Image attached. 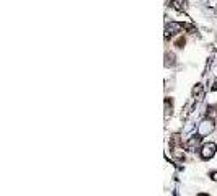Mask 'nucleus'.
Listing matches in <instances>:
<instances>
[{
    "label": "nucleus",
    "mask_w": 217,
    "mask_h": 196,
    "mask_svg": "<svg viewBox=\"0 0 217 196\" xmlns=\"http://www.w3.org/2000/svg\"><path fill=\"white\" fill-rule=\"evenodd\" d=\"M181 28H183L181 23H178V21H170L168 25H167V28H165V39H170L171 36H175L176 33H180Z\"/></svg>",
    "instance_id": "obj_1"
},
{
    "label": "nucleus",
    "mask_w": 217,
    "mask_h": 196,
    "mask_svg": "<svg viewBox=\"0 0 217 196\" xmlns=\"http://www.w3.org/2000/svg\"><path fill=\"white\" fill-rule=\"evenodd\" d=\"M217 151V146L214 142H209V144H204L202 149H201V157L204 160H209V159H212L214 157V154Z\"/></svg>",
    "instance_id": "obj_2"
},
{
    "label": "nucleus",
    "mask_w": 217,
    "mask_h": 196,
    "mask_svg": "<svg viewBox=\"0 0 217 196\" xmlns=\"http://www.w3.org/2000/svg\"><path fill=\"white\" fill-rule=\"evenodd\" d=\"M199 142H201V137H199V136H194V137H191L188 142H185V149H186V151H190V152H193V151H196V147H198Z\"/></svg>",
    "instance_id": "obj_3"
},
{
    "label": "nucleus",
    "mask_w": 217,
    "mask_h": 196,
    "mask_svg": "<svg viewBox=\"0 0 217 196\" xmlns=\"http://www.w3.org/2000/svg\"><path fill=\"white\" fill-rule=\"evenodd\" d=\"M193 96H194V100H196V101H201L204 98V87L201 83H198L196 87L193 88Z\"/></svg>",
    "instance_id": "obj_4"
},
{
    "label": "nucleus",
    "mask_w": 217,
    "mask_h": 196,
    "mask_svg": "<svg viewBox=\"0 0 217 196\" xmlns=\"http://www.w3.org/2000/svg\"><path fill=\"white\" fill-rule=\"evenodd\" d=\"M170 7L175 8V10H178V11H183L186 8V0H171Z\"/></svg>",
    "instance_id": "obj_5"
},
{
    "label": "nucleus",
    "mask_w": 217,
    "mask_h": 196,
    "mask_svg": "<svg viewBox=\"0 0 217 196\" xmlns=\"http://www.w3.org/2000/svg\"><path fill=\"white\" fill-rule=\"evenodd\" d=\"M207 118H212L215 119L217 118V106H207Z\"/></svg>",
    "instance_id": "obj_6"
},
{
    "label": "nucleus",
    "mask_w": 217,
    "mask_h": 196,
    "mask_svg": "<svg viewBox=\"0 0 217 196\" xmlns=\"http://www.w3.org/2000/svg\"><path fill=\"white\" fill-rule=\"evenodd\" d=\"M165 57H167V61H165V64H167V66H175V54H171V53H167V54H165Z\"/></svg>",
    "instance_id": "obj_7"
},
{
    "label": "nucleus",
    "mask_w": 217,
    "mask_h": 196,
    "mask_svg": "<svg viewBox=\"0 0 217 196\" xmlns=\"http://www.w3.org/2000/svg\"><path fill=\"white\" fill-rule=\"evenodd\" d=\"M178 144H180V136L178 134H173V136H171V141H170V147L175 149Z\"/></svg>",
    "instance_id": "obj_8"
},
{
    "label": "nucleus",
    "mask_w": 217,
    "mask_h": 196,
    "mask_svg": "<svg viewBox=\"0 0 217 196\" xmlns=\"http://www.w3.org/2000/svg\"><path fill=\"white\" fill-rule=\"evenodd\" d=\"M185 43H186V41H185V38H178V39L175 41V46H176V48H180V49H181L183 46H185Z\"/></svg>",
    "instance_id": "obj_9"
},
{
    "label": "nucleus",
    "mask_w": 217,
    "mask_h": 196,
    "mask_svg": "<svg viewBox=\"0 0 217 196\" xmlns=\"http://www.w3.org/2000/svg\"><path fill=\"white\" fill-rule=\"evenodd\" d=\"M211 178H212L214 181H217V172H212V173H211Z\"/></svg>",
    "instance_id": "obj_10"
},
{
    "label": "nucleus",
    "mask_w": 217,
    "mask_h": 196,
    "mask_svg": "<svg viewBox=\"0 0 217 196\" xmlns=\"http://www.w3.org/2000/svg\"><path fill=\"white\" fill-rule=\"evenodd\" d=\"M212 90H217V82L214 83V87H212Z\"/></svg>",
    "instance_id": "obj_11"
}]
</instances>
